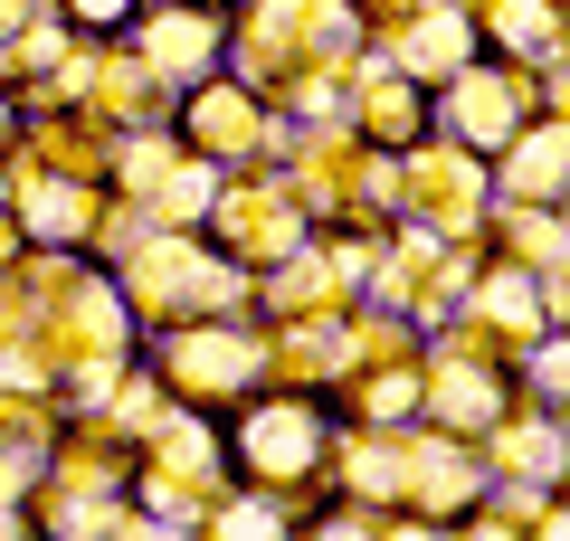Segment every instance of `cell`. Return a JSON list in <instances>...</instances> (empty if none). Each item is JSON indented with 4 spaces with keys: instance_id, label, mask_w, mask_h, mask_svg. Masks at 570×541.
Instances as JSON below:
<instances>
[{
    "instance_id": "obj_15",
    "label": "cell",
    "mask_w": 570,
    "mask_h": 541,
    "mask_svg": "<svg viewBox=\"0 0 570 541\" xmlns=\"http://www.w3.org/2000/svg\"><path fill=\"white\" fill-rule=\"evenodd\" d=\"M494 29L523 39L532 58H561V10H551V0H494Z\"/></svg>"
},
{
    "instance_id": "obj_8",
    "label": "cell",
    "mask_w": 570,
    "mask_h": 541,
    "mask_svg": "<svg viewBox=\"0 0 570 541\" xmlns=\"http://www.w3.org/2000/svg\"><path fill=\"white\" fill-rule=\"evenodd\" d=\"M190 142H200V153H257L266 105L247 96V86H200V96H190Z\"/></svg>"
},
{
    "instance_id": "obj_21",
    "label": "cell",
    "mask_w": 570,
    "mask_h": 541,
    "mask_svg": "<svg viewBox=\"0 0 570 541\" xmlns=\"http://www.w3.org/2000/svg\"><path fill=\"white\" fill-rule=\"evenodd\" d=\"M0 124H10V115H0Z\"/></svg>"
},
{
    "instance_id": "obj_14",
    "label": "cell",
    "mask_w": 570,
    "mask_h": 541,
    "mask_svg": "<svg viewBox=\"0 0 570 541\" xmlns=\"http://www.w3.org/2000/svg\"><path fill=\"white\" fill-rule=\"evenodd\" d=\"M494 446H504V456H494V465H504V475H523V484L561 475V427H542V419H532V427H504V437H494Z\"/></svg>"
},
{
    "instance_id": "obj_16",
    "label": "cell",
    "mask_w": 570,
    "mask_h": 541,
    "mask_svg": "<svg viewBox=\"0 0 570 541\" xmlns=\"http://www.w3.org/2000/svg\"><path fill=\"white\" fill-rule=\"evenodd\" d=\"M362 124H371V134H400V142H409V124H419L409 86H371V96H362Z\"/></svg>"
},
{
    "instance_id": "obj_5",
    "label": "cell",
    "mask_w": 570,
    "mask_h": 541,
    "mask_svg": "<svg viewBox=\"0 0 570 541\" xmlns=\"http://www.w3.org/2000/svg\"><path fill=\"white\" fill-rule=\"evenodd\" d=\"M209 219L247 266H276L285 247H305V200L295 190H209Z\"/></svg>"
},
{
    "instance_id": "obj_12",
    "label": "cell",
    "mask_w": 570,
    "mask_h": 541,
    "mask_svg": "<svg viewBox=\"0 0 570 541\" xmlns=\"http://www.w3.org/2000/svg\"><path fill=\"white\" fill-rule=\"evenodd\" d=\"M504 153H513V171H504V190H513V200L561 209V180H570V142H561V124H551V134H513Z\"/></svg>"
},
{
    "instance_id": "obj_7",
    "label": "cell",
    "mask_w": 570,
    "mask_h": 541,
    "mask_svg": "<svg viewBox=\"0 0 570 541\" xmlns=\"http://www.w3.org/2000/svg\"><path fill=\"white\" fill-rule=\"evenodd\" d=\"M266 371V352L247 333H171V390H190V400H228V390H247Z\"/></svg>"
},
{
    "instance_id": "obj_20",
    "label": "cell",
    "mask_w": 570,
    "mask_h": 541,
    "mask_svg": "<svg viewBox=\"0 0 570 541\" xmlns=\"http://www.w3.org/2000/svg\"><path fill=\"white\" fill-rule=\"evenodd\" d=\"M67 20H96L105 29V20H134V0H67Z\"/></svg>"
},
{
    "instance_id": "obj_11",
    "label": "cell",
    "mask_w": 570,
    "mask_h": 541,
    "mask_svg": "<svg viewBox=\"0 0 570 541\" xmlns=\"http://www.w3.org/2000/svg\"><path fill=\"white\" fill-rule=\"evenodd\" d=\"M466 58H475L466 10H428V20H409V29H400V67H409V77H456Z\"/></svg>"
},
{
    "instance_id": "obj_9",
    "label": "cell",
    "mask_w": 570,
    "mask_h": 541,
    "mask_svg": "<svg viewBox=\"0 0 570 541\" xmlns=\"http://www.w3.org/2000/svg\"><path fill=\"white\" fill-rule=\"evenodd\" d=\"M219 58V20L209 10H163V20H142V67L153 77H200Z\"/></svg>"
},
{
    "instance_id": "obj_4",
    "label": "cell",
    "mask_w": 570,
    "mask_h": 541,
    "mask_svg": "<svg viewBox=\"0 0 570 541\" xmlns=\"http://www.w3.org/2000/svg\"><path fill=\"white\" fill-rule=\"evenodd\" d=\"M134 295H142V314H219V304H238V276L228 266H209L200 247H142V266H134Z\"/></svg>"
},
{
    "instance_id": "obj_18",
    "label": "cell",
    "mask_w": 570,
    "mask_h": 541,
    "mask_svg": "<svg viewBox=\"0 0 570 541\" xmlns=\"http://www.w3.org/2000/svg\"><path fill=\"white\" fill-rule=\"evenodd\" d=\"M532 390H542V400H551V409H561V333H551V342H542V352H532Z\"/></svg>"
},
{
    "instance_id": "obj_17",
    "label": "cell",
    "mask_w": 570,
    "mask_h": 541,
    "mask_svg": "<svg viewBox=\"0 0 570 541\" xmlns=\"http://www.w3.org/2000/svg\"><path fill=\"white\" fill-rule=\"evenodd\" d=\"M209 532H257V541H266V532H285V522H276V513H266V503H228V513H219V522H209Z\"/></svg>"
},
{
    "instance_id": "obj_1",
    "label": "cell",
    "mask_w": 570,
    "mask_h": 541,
    "mask_svg": "<svg viewBox=\"0 0 570 541\" xmlns=\"http://www.w3.org/2000/svg\"><path fill=\"white\" fill-rule=\"evenodd\" d=\"M343 39H352L343 0H257V20H247V77H314Z\"/></svg>"
},
{
    "instance_id": "obj_19",
    "label": "cell",
    "mask_w": 570,
    "mask_h": 541,
    "mask_svg": "<svg viewBox=\"0 0 570 541\" xmlns=\"http://www.w3.org/2000/svg\"><path fill=\"white\" fill-rule=\"evenodd\" d=\"M29 20H39V0H0V48H20Z\"/></svg>"
},
{
    "instance_id": "obj_10",
    "label": "cell",
    "mask_w": 570,
    "mask_h": 541,
    "mask_svg": "<svg viewBox=\"0 0 570 541\" xmlns=\"http://www.w3.org/2000/svg\"><path fill=\"white\" fill-rule=\"evenodd\" d=\"M10 190H20V219L39 228V238H86V219H96V190H86V180H48V171H20Z\"/></svg>"
},
{
    "instance_id": "obj_2",
    "label": "cell",
    "mask_w": 570,
    "mask_h": 541,
    "mask_svg": "<svg viewBox=\"0 0 570 541\" xmlns=\"http://www.w3.org/2000/svg\"><path fill=\"white\" fill-rule=\"evenodd\" d=\"M390 200L419 209L428 238H456V228H475V209H485V171H475L466 142H428V153L390 161Z\"/></svg>"
},
{
    "instance_id": "obj_6",
    "label": "cell",
    "mask_w": 570,
    "mask_h": 541,
    "mask_svg": "<svg viewBox=\"0 0 570 541\" xmlns=\"http://www.w3.org/2000/svg\"><path fill=\"white\" fill-rule=\"evenodd\" d=\"M238 446H247V475H266V484H295V475H314V465H324V419H314L305 400L247 409Z\"/></svg>"
},
{
    "instance_id": "obj_3",
    "label": "cell",
    "mask_w": 570,
    "mask_h": 541,
    "mask_svg": "<svg viewBox=\"0 0 570 541\" xmlns=\"http://www.w3.org/2000/svg\"><path fill=\"white\" fill-rule=\"evenodd\" d=\"M523 105H532V77L523 67H456V86H448V124H456V142H475V153H504L513 142V124H523Z\"/></svg>"
},
{
    "instance_id": "obj_13",
    "label": "cell",
    "mask_w": 570,
    "mask_h": 541,
    "mask_svg": "<svg viewBox=\"0 0 570 541\" xmlns=\"http://www.w3.org/2000/svg\"><path fill=\"white\" fill-rule=\"evenodd\" d=\"M419 390L438 400L448 427H485L494 419V381H485V371H475V381H466V371H419Z\"/></svg>"
}]
</instances>
